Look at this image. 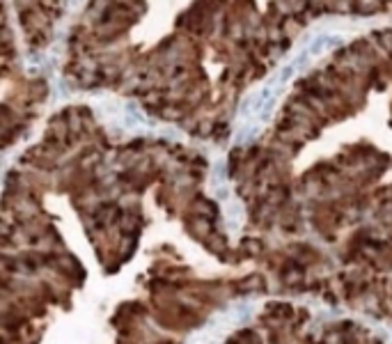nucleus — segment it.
<instances>
[{
	"instance_id": "1",
	"label": "nucleus",
	"mask_w": 392,
	"mask_h": 344,
	"mask_svg": "<svg viewBox=\"0 0 392 344\" xmlns=\"http://www.w3.org/2000/svg\"><path fill=\"white\" fill-rule=\"evenodd\" d=\"M250 314H252V303H248V301L232 303V305L225 307L223 312L213 314L211 319L206 322V326L195 330V333L188 337L186 344H220L225 340L227 333H229L234 326L246 322Z\"/></svg>"
}]
</instances>
